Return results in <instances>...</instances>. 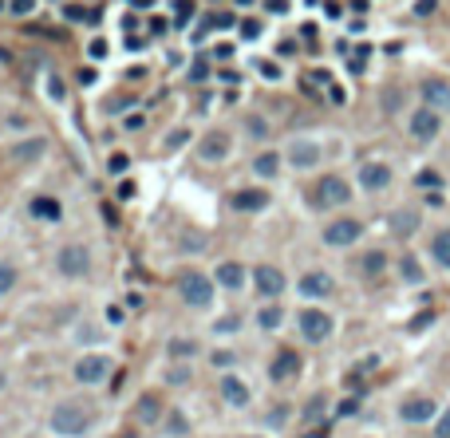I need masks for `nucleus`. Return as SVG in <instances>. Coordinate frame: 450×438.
<instances>
[{
    "instance_id": "dca6fc26",
    "label": "nucleus",
    "mask_w": 450,
    "mask_h": 438,
    "mask_svg": "<svg viewBox=\"0 0 450 438\" xmlns=\"http://www.w3.org/2000/svg\"><path fill=\"white\" fill-rule=\"evenodd\" d=\"M221 399H225L230 407H245V403H249V387H245L237 375H225L221 379Z\"/></svg>"
},
{
    "instance_id": "473e14b6",
    "label": "nucleus",
    "mask_w": 450,
    "mask_h": 438,
    "mask_svg": "<svg viewBox=\"0 0 450 438\" xmlns=\"http://www.w3.org/2000/svg\"><path fill=\"white\" fill-rule=\"evenodd\" d=\"M127 166H130V158H127V154H111V162H107V170H111V174H123Z\"/></svg>"
},
{
    "instance_id": "f257e3e1",
    "label": "nucleus",
    "mask_w": 450,
    "mask_h": 438,
    "mask_svg": "<svg viewBox=\"0 0 450 438\" xmlns=\"http://www.w3.org/2000/svg\"><path fill=\"white\" fill-rule=\"evenodd\" d=\"M87 427H91V411L83 403H60L51 411V430L63 438H80Z\"/></svg>"
},
{
    "instance_id": "ea45409f",
    "label": "nucleus",
    "mask_w": 450,
    "mask_h": 438,
    "mask_svg": "<svg viewBox=\"0 0 450 438\" xmlns=\"http://www.w3.org/2000/svg\"><path fill=\"white\" fill-rule=\"evenodd\" d=\"M430 320H435V312H423V316H415V320H411V332H419V328H427Z\"/></svg>"
},
{
    "instance_id": "37998d69",
    "label": "nucleus",
    "mask_w": 450,
    "mask_h": 438,
    "mask_svg": "<svg viewBox=\"0 0 450 438\" xmlns=\"http://www.w3.org/2000/svg\"><path fill=\"white\" fill-rule=\"evenodd\" d=\"M261 75H265V80H280V68L277 63H261Z\"/></svg>"
},
{
    "instance_id": "58836bf2",
    "label": "nucleus",
    "mask_w": 450,
    "mask_h": 438,
    "mask_svg": "<svg viewBox=\"0 0 450 438\" xmlns=\"http://www.w3.org/2000/svg\"><path fill=\"white\" fill-rule=\"evenodd\" d=\"M233 363V351H213V368H230Z\"/></svg>"
},
{
    "instance_id": "052dcab7",
    "label": "nucleus",
    "mask_w": 450,
    "mask_h": 438,
    "mask_svg": "<svg viewBox=\"0 0 450 438\" xmlns=\"http://www.w3.org/2000/svg\"><path fill=\"white\" fill-rule=\"evenodd\" d=\"M0 387H4V375H0Z\"/></svg>"
},
{
    "instance_id": "b1692460",
    "label": "nucleus",
    "mask_w": 450,
    "mask_h": 438,
    "mask_svg": "<svg viewBox=\"0 0 450 438\" xmlns=\"http://www.w3.org/2000/svg\"><path fill=\"white\" fill-rule=\"evenodd\" d=\"M280 320H285V312L277 308V304H269V308H261V316H257V324L265 332H273V328H280Z\"/></svg>"
},
{
    "instance_id": "680f3d73",
    "label": "nucleus",
    "mask_w": 450,
    "mask_h": 438,
    "mask_svg": "<svg viewBox=\"0 0 450 438\" xmlns=\"http://www.w3.org/2000/svg\"><path fill=\"white\" fill-rule=\"evenodd\" d=\"M0 4H4V0H0Z\"/></svg>"
},
{
    "instance_id": "c756f323",
    "label": "nucleus",
    "mask_w": 450,
    "mask_h": 438,
    "mask_svg": "<svg viewBox=\"0 0 450 438\" xmlns=\"http://www.w3.org/2000/svg\"><path fill=\"white\" fill-rule=\"evenodd\" d=\"M380 269H383V253H368V257H363V273H368V277H375Z\"/></svg>"
},
{
    "instance_id": "4be33fe9",
    "label": "nucleus",
    "mask_w": 450,
    "mask_h": 438,
    "mask_svg": "<svg viewBox=\"0 0 450 438\" xmlns=\"http://www.w3.org/2000/svg\"><path fill=\"white\" fill-rule=\"evenodd\" d=\"M135 415H139V423H154V418L162 415V403L154 395H142L139 407H135Z\"/></svg>"
},
{
    "instance_id": "3c124183",
    "label": "nucleus",
    "mask_w": 450,
    "mask_h": 438,
    "mask_svg": "<svg viewBox=\"0 0 450 438\" xmlns=\"http://www.w3.org/2000/svg\"><path fill=\"white\" fill-rule=\"evenodd\" d=\"M233 328H237V316H225V320L218 324V332H233Z\"/></svg>"
},
{
    "instance_id": "13d9d810",
    "label": "nucleus",
    "mask_w": 450,
    "mask_h": 438,
    "mask_svg": "<svg viewBox=\"0 0 450 438\" xmlns=\"http://www.w3.org/2000/svg\"><path fill=\"white\" fill-rule=\"evenodd\" d=\"M130 4H135V8H146V4H154V0H130Z\"/></svg>"
},
{
    "instance_id": "f03ea898",
    "label": "nucleus",
    "mask_w": 450,
    "mask_h": 438,
    "mask_svg": "<svg viewBox=\"0 0 450 438\" xmlns=\"http://www.w3.org/2000/svg\"><path fill=\"white\" fill-rule=\"evenodd\" d=\"M178 292H182V300H186L190 308H206V304H213V284H210V277H201V273H182Z\"/></svg>"
},
{
    "instance_id": "a18cd8bd",
    "label": "nucleus",
    "mask_w": 450,
    "mask_h": 438,
    "mask_svg": "<svg viewBox=\"0 0 450 438\" xmlns=\"http://www.w3.org/2000/svg\"><path fill=\"white\" fill-rule=\"evenodd\" d=\"M48 95L60 103V99H63V83H60V80H51V83H48Z\"/></svg>"
},
{
    "instance_id": "a878e982",
    "label": "nucleus",
    "mask_w": 450,
    "mask_h": 438,
    "mask_svg": "<svg viewBox=\"0 0 450 438\" xmlns=\"http://www.w3.org/2000/svg\"><path fill=\"white\" fill-rule=\"evenodd\" d=\"M253 170H257L261 178H273V174L280 170V158H277V154H261V158L253 162Z\"/></svg>"
},
{
    "instance_id": "8fccbe9b",
    "label": "nucleus",
    "mask_w": 450,
    "mask_h": 438,
    "mask_svg": "<svg viewBox=\"0 0 450 438\" xmlns=\"http://www.w3.org/2000/svg\"><path fill=\"white\" fill-rule=\"evenodd\" d=\"M356 407H360L356 399H344V403H340V415H356Z\"/></svg>"
},
{
    "instance_id": "6e6d98bb",
    "label": "nucleus",
    "mask_w": 450,
    "mask_h": 438,
    "mask_svg": "<svg viewBox=\"0 0 450 438\" xmlns=\"http://www.w3.org/2000/svg\"><path fill=\"white\" fill-rule=\"evenodd\" d=\"M80 83H95V68H83L80 71Z\"/></svg>"
},
{
    "instance_id": "4c0bfd02",
    "label": "nucleus",
    "mask_w": 450,
    "mask_h": 438,
    "mask_svg": "<svg viewBox=\"0 0 450 438\" xmlns=\"http://www.w3.org/2000/svg\"><path fill=\"white\" fill-rule=\"evenodd\" d=\"M63 16H68V20H87V8H80V4H68V8H63Z\"/></svg>"
},
{
    "instance_id": "423d86ee",
    "label": "nucleus",
    "mask_w": 450,
    "mask_h": 438,
    "mask_svg": "<svg viewBox=\"0 0 450 438\" xmlns=\"http://www.w3.org/2000/svg\"><path fill=\"white\" fill-rule=\"evenodd\" d=\"M348 198H351V186L344 178H336V174L320 178V186H316V201H320V206H344Z\"/></svg>"
},
{
    "instance_id": "864d4df0",
    "label": "nucleus",
    "mask_w": 450,
    "mask_h": 438,
    "mask_svg": "<svg viewBox=\"0 0 450 438\" xmlns=\"http://www.w3.org/2000/svg\"><path fill=\"white\" fill-rule=\"evenodd\" d=\"M213 56H218V60H230L233 48H230V44H218V51H213Z\"/></svg>"
},
{
    "instance_id": "0eeeda50",
    "label": "nucleus",
    "mask_w": 450,
    "mask_h": 438,
    "mask_svg": "<svg viewBox=\"0 0 450 438\" xmlns=\"http://www.w3.org/2000/svg\"><path fill=\"white\" fill-rule=\"evenodd\" d=\"M107 371H111V359L107 356H83L80 363H75V379H80V383H103V379H107Z\"/></svg>"
},
{
    "instance_id": "5fc2aeb1",
    "label": "nucleus",
    "mask_w": 450,
    "mask_h": 438,
    "mask_svg": "<svg viewBox=\"0 0 450 438\" xmlns=\"http://www.w3.org/2000/svg\"><path fill=\"white\" fill-rule=\"evenodd\" d=\"M107 320H111V324H119V320H123V308H119V304H115V308H107Z\"/></svg>"
},
{
    "instance_id": "a211bd4d",
    "label": "nucleus",
    "mask_w": 450,
    "mask_h": 438,
    "mask_svg": "<svg viewBox=\"0 0 450 438\" xmlns=\"http://www.w3.org/2000/svg\"><path fill=\"white\" fill-rule=\"evenodd\" d=\"M28 213H32V218H40V221H60L63 218V206L56 198H32Z\"/></svg>"
},
{
    "instance_id": "393cba45",
    "label": "nucleus",
    "mask_w": 450,
    "mask_h": 438,
    "mask_svg": "<svg viewBox=\"0 0 450 438\" xmlns=\"http://www.w3.org/2000/svg\"><path fill=\"white\" fill-rule=\"evenodd\" d=\"M415 225H419V213H407V209H399V213L391 218V230L395 233H411Z\"/></svg>"
},
{
    "instance_id": "aec40b11",
    "label": "nucleus",
    "mask_w": 450,
    "mask_h": 438,
    "mask_svg": "<svg viewBox=\"0 0 450 438\" xmlns=\"http://www.w3.org/2000/svg\"><path fill=\"white\" fill-rule=\"evenodd\" d=\"M241 280H245V269H241L237 261H225L218 269V284H225V289H241Z\"/></svg>"
},
{
    "instance_id": "c03bdc74",
    "label": "nucleus",
    "mask_w": 450,
    "mask_h": 438,
    "mask_svg": "<svg viewBox=\"0 0 450 438\" xmlns=\"http://www.w3.org/2000/svg\"><path fill=\"white\" fill-rule=\"evenodd\" d=\"M91 56H95V60H103V56H107V40H91Z\"/></svg>"
},
{
    "instance_id": "1a4fd4ad",
    "label": "nucleus",
    "mask_w": 450,
    "mask_h": 438,
    "mask_svg": "<svg viewBox=\"0 0 450 438\" xmlns=\"http://www.w3.org/2000/svg\"><path fill=\"white\" fill-rule=\"evenodd\" d=\"M253 284H257L261 296H280V289H285V273L273 269V265H257V269H253Z\"/></svg>"
},
{
    "instance_id": "de8ad7c7",
    "label": "nucleus",
    "mask_w": 450,
    "mask_h": 438,
    "mask_svg": "<svg viewBox=\"0 0 450 438\" xmlns=\"http://www.w3.org/2000/svg\"><path fill=\"white\" fill-rule=\"evenodd\" d=\"M166 379H170V383H186V379H190V371H186V368H174Z\"/></svg>"
},
{
    "instance_id": "39448f33",
    "label": "nucleus",
    "mask_w": 450,
    "mask_h": 438,
    "mask_svg": "<svg viewBox=\"0 0 450 438\" xmlns=\"http://www.w3.org/2000/svg\"><path fill=\"white\" fill-rule=\"evenodd\" d=\"M363 233L360 221H351V218H340V221H332L328 230H324V245H332V249H344V245H356Z\"/></svg>"
},
{
    "instance_id": "5701e85b",
    "label": "nucleus",
    "mask_w": 450,
    "mask_h": 438,
    "mask_svg": "<svg viewBox=\"0 0 450 438\" xmlns=\"http://www.w3.org/2000/svg\"><path fill=\"white\" fill-rule=\"evenodd\" d=\"M399 273H403V280H407V284H419V280H423L419 261L411 257V253H403V261H399Z\"/></svg>"
},
{
    "instance_id": "a19ab883",
    "label": "nucleus",
    "mask_w": 450,
    "mask_h": 438,
    "mask_svg": "<svg viewBox=\"0 0 450 438\" xmlns=\"http://www.w3.org/2000/svg\"><path fill=\"white\" fill-rule=\"evenodd\" d=\"M190 75H194V80H206V75H210V63H206V60H198V63L190 68Z\"/></svg>"
},
{
    "instance_id": "9b49d317",
    "label": "nucleus",
    "mask_w": 450,
    "mask_h": 438,
    "mask_svg": "<svg viewBox=\"0 0 450 438\" xmlns=\"http://www.w3.org/2000/svg\"><path fill=\"white\" fill-rule=\"evenodd\" d=\"M403 423H430L435 418V399H407L399 407Z\"/></svg>"
},
{
    "instance_id": "f3484780",
    "label": "nucleus",
    "mask_w": 450,
    "mask_h": 438,
    "mask_svg": "<svg viewBox=\"0 0 450 438\" xmlns=\"http://www.w3.org/2000/svg\"><path fill=\"white\" fill-rule=\"evenodd\" d=\"M233 206H237L241 213H257V209L269 206V194H265V189H241V194H233Z\"/></svg>"
},
{
    "instance_id": "f8f14e48",
    "label": "nucleus",
    "mask_w": 450,
    "mask_h": 438,
    "mask_svg": "<svg viewBox=\"0 0 450 438\" xmlns=\"http://www.w3.org/2000/svg\"><path fill=\"white\" fill-rule=\"evenodd\" d=\"M387 182H391L387 162H363V170H360V186L363 189H383Z\"/></svg>"
},
{
    "instance_id": "2eb2a0df",
    "label": "nucleus",
    "mask_w": 450,
    "mask_h": 438,
    "mask_svg": "<svg viewBox=\"0 0 450 438\" xmlns=\"http://www.w3.org/2000/svg\"><path fill=\"white\" fill-rule=\"evenodd\" d=\"M225 150H230V134H225V130H213V134L201 139V158H206V162L225 158Z\"/></svg>"
},
{
    "instance_id": "bb28decb",
    "label": "nucleus",
    "mask_w": 450,
    "mask_h": 438,
    "mask_svg": "<svg viewBox=\"0 0 450 438\" xmlns=\"http://www.w3.org/2000/svg\"><path fill=\"white\" fill-rule=\"evenodd\" d=\"M415 182H419L423 189H430V194H439V186H442V178L435 174V170H419V178Z\"/></svg>"
},
{
    "instance_id": "4d7b16f0",
    "label": "nucleus",
    "mask_w": 450,
    "mask_h": 438,
    "mask_svg": "<svg viewBox=\"0 0 450 438\" xmlns=\"http://www.w3.org/2000/svg\"><path fill=\"white\" fill-rule=\"evenodd\" d=\"M269 8L273 12H289V0H269Z\"/></svg>"
},
{
    "instance_id": "7ed1b4c3",
    "label": "nucleus",
    "mask_w": 450,
    "mask_h": 438,
    "mask_svg": "<svg viewBox=\"0 0 450 438\" xmlns=\"http://www.w3.org/2000/svg\"><path fill=\"white\" fill-rule=\"evenodd\" d=\"M300 336L308 339V344H324L332 336V316L320 308H304L300 312Z\"/></svg>"
},
{
    "instance_id": "e433bc0d",
    "label": "nucleus",
    "mask_w": 450,
    "mask_h": 438,
    "mask_svg": "<svg viewBox=\"0 0 450 438\" xmlns=\"http://www.w3.org/2000/svg\"><path fill=\"white\" fill-rule=\"evenodd\" d=\"M32 8H36V0H12V12H16V16H28Z\"/></svg>"
},
{
    "instance_id": "79ce46f5",
    "label": "nucleus",
    "mask_w": 450,
    "mask_h": 438,
    "mask_svg": "<svg viewBox=\"0 0 450 438\" xmlns=\"http://www.w3.org/2000/svg\"><path fill=\"white\" fill-rule=\"evenodd\" d=\"M371 56V48H360L356 51V60H351V71H363V60Z\"/></svg>"
},
{
    "instance_id": "2f4dec72",
    "label": "nucleus",
    "mask_w": 450,
    "mask_h": 438,
    "mask_svg": "<svg viewBox=\"0 0 450 438\" xmlns=\"http://www.w3.org/2000/svg\"><path fill=\"white\" fill-rule=\"evenodd\" d=\"M435 438H450V407L442 411V418L435 423Z\"/></svg>"
},
{
    "instance_id": "20e7f679",
    "label": "nucleus",
    "mask_w": 450,
    "mask_h": 438,
    "mask_svg": "<svg viewBox=\"0 0 450 438\" xmlns=\"http://www.w3.org/2000/svg\"><path fill=\"white\" fill-rule=\"evenodd\" d=\"M56 265H60L63 277H87V269H91L87 245H63L60 257H56Z\"/></svg>"
},
{
    "instance_id": "7c9ffc66",
    "label": "nucleus",
    "mask_w": 450,
    "mask_h": 438,
    "mask_svg": "<svg viewBox=\"0 0 450 438\" xmlns=\"http://www.w3.org/2000/svg\"><path fill=\"white\" fill-rule=\"evenodd\" d=\"M44 150V139H36V142H28V146H16V158H36Z\"/></svg>"
},
{
    "instance_id": "603ef678",
    "label": "nucleus",
    "mask_w": 450,
    "mask_h": 438,
    "mask_svg": "<svg viewBox=\"0 0 450 438\" xmlns=\"http://www.w3.org/2000/svg\"><path fill=\"white\" fill-rule=\"evenodd\" d=\"M150 32H154V36H162V32H166V20H162V16H154V20H150Z\"/></svg>"
},
{
    "instance_id": "f704fd0d",
    "label": "nucleus",
    "mask_w": 450,
    "mask_h": 438,
    "mask_svg": "<svg viewBox=\"0 0 450 438\" xmlns=\"http://www.w3.org/2000/svg\"><path fill=\"white\" fill-rule=\"evenodd\" d=\"M194 16V0H178V28Z\"/></svg>"
},
{
    "instance_id": "9d476101",
    "label": "nucleus",
    "mask_w": 450,
    "mask_h": 438,
    "mask_svg": "<svg viewBox=\"0 0 450 438\" xmlns=\"http://www.w3.org/2000/svg\"><path fill=\"white\" fill-rule=\"evenodd\" d=\"M300 371V356L292 348H285V351H277L273 356V363H269V375L277 379V383H285V379H292Z\"/></svg>"
},
{
    "instance_id": "cd10ccee",
    "label": "nucleus",
    "mask_w": 450,
    "mask_h": 438,
    "mask_svg": "<svg viewBox=\"0 0 450 438\" xmlns=\"http://www.w3.org/2000/svg\"><path fill=\"white\" fill-rule=\"evenodd\" d=\"M198 351V344L194 339H170V356L178 359V356H194Z\"/></svg>"
},
{
    "instance_id": "bf43d9fd",
    "label": "nucleus",
    "mask_w": 450,
    "mask_h": 438,
    "mask_svg": "<svg viewBox=\"0 0 450 438\" xmlns=\"http://www.w3.org/2000/svg\"><path fill=\"white\" fill-rule=\"evenodd\" d=\"M237 4H245V8H249V4H253V0H237Z\"/></svg>"
},
{
    "instance_id": "ddd939ff",
    "label": "nucleus",
    "mask_w": 450,
    "mask_h": 438,
    "mask_svg": "<svg viewBox=\"0 0 450 438\" xmlns=\"http://www.w3.org/2000/svg\"><path fill=\"white\" fill-rule=\"evenodd\" d=\"M423 99H427L430 111H450V83H442V80L423 83Z\"/></svg>"
},
{
    "instance_id": "72a5a7b5",
    "label": "nucleus",
    "mask_w": 450,
    "mask_h": 438,
    "mask_svg": "<svg viewBox=\"0 0 450 438\" xmlns=\"http://www.w3.org/2000/svg\"><path fill=\"white\" fill-rule=\"evenodd\" d=\"M190 142V130H170L166 134V146H186Z\"/></svg>"
},
{
    "instance_id": "c85d7f7f",
    "label": "nucleus",
    "mask_w": 450,
    "mask_h": 438,
    "mask_svg": "<svg viewBox=\"0 0 450 438\" xmlns=\"http://www.w3.org/2000/svg\"><path fill=\"white\" fill-rule=\"evenodd\" d=\"M12 289H16V269L0 265V292H12Z\"/></svg>"
},
{
    "instance_id": "6ab92c4d",
    "label": "nucleus",
    "mask_w": 450,
    "mask_h": 438,
    "mask_svg": "<svg viewBox=\"0 0 450 438\" xmlns=\"http://www.w3.org/2000/svg\"><path fill=\"white\" fill-rule=\"evenodd\" d=\"M316 162H320V146H316V142H296V146H292V166H316Z\"/></svg>"
},
{
    "instance_id": "4468645a",
    "label": "nucleus",
    "mask_w": 450,
    "mask_h": 438,
    "mask_svg": "<svg viewBox=\"0 0 450 438\" xmlns=\"http://www.w3.org/2000/svg\"><path fill=\"white\" fill-rule=\"evenodd\" d=\"M332 292V277L328 273H308V277H300V296L308 300H320Z\"/></svg>"
},
{
    "instance_id": "49530a36",
    "label": "nucleus",
    "mask_w": 450,
    "mask_h": 438,
    "mask_svg": "<svg viewBox=\"0 0 450 438\" xmlns=\"http://www.w3.org/2000/svg\"><path fill=\"white\" fill-rule=\"evenodd\" d=\"M170 430H174V434H186V418H182V415H170Z\"/></svg>"
},
{
    "instance_id": "09e8293b",
    "label": "nucleus",
    "mask_w": 450,
    "mask_h": 438,
    "mask_svg": "<svg viewBox=\"0 0 450 438\" xmlns=\"http://www.w3.org/2000/svg\"><path fill=\"white\" fill-rule=\"evenodd\" d=\"M435 4H439V0H419V4H415V12H419V16H427V12H435Z\"/></svg>"
},
{
    "instance_id": "6e6552de",
    "label": "nucleus",
    "mask_w": 450,
    "mask_h": 438,
    "mask_svg": "<svg viewBox=\"0 0 450 438\" xmlns=\"http://www.w3.org/2000/svg\"><path fill=\"white\" fill-rule=\"evenodd\" d=\"M439 127H442L439 111L423 107V111H415V115H411V134H415L419 142H430L435 134H439Z\"/></svg>"
},
{
    "instance_id": "412c9836",
    "label": "nucleus",
    "mask_w": 450,
    "mask_h": 438,
    "mask_svg": "<svg viewBox=\"0 0 450 438\" xmlns=\"http://www.w3.org/2000/svg\"><path fill=\"white\" fill-rule=\"evenodd\" d=\"M430 253H435V261H439L442 269H450V230L435 233V241H430Z\"/></svg>"
},
{
    "instance_id": "c9c22d12",
    "label": "nucleus",
    "mask_w": 450,
    "mask_h": 438,
    "mask_svg": "<svg viewBox=\"0 0 450 438\" xmlns=\"http://www.w3.org/2000/svg\"><path fill=\"white\" fill-rule=\"evenodd\" d=\"M241 36H245V40H257V36H261V24L257 20H245V24H241Z\"/></svg>"
}]
</instances>
